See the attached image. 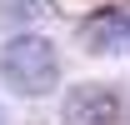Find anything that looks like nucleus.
Wrapping results in <instances>:
<instances>
[{"label": "nucleus", "mask_w": 130, "mask_h": 125, "mask_svg": "<svg viewBox=\"0 0 130 125\" xmlns=\"http://www.w3.org/2000/svg\"><path fill=\"white\" fill-rule=\"evenodd\" d=\"M0 75L15 95H50L60 85V55L45 35H15L0 50Z\"/></svg>", "instance_id": "f257e3e1"}, {"label": "nucleus", "mask_w": 130, "mask_h": 125, "mask_svg": "<svg viewBox=\"0 0 130 125\" xmlns=\"http://www.w3.org/2000/svg\"><path fill=\"white\" fill-rule=\"evenodd\" d=\"M60 125H120V95L110 85H75L60 105Z\"/></svg>", "instance_id": "f03ea898"}, {"label": "nucleus", "mask_w": 130, "mask_h": 125, "mask_svg": "<svg viewBox=\"0 0 130 125\" xmlns=\"http://www.w3.org/2000/svg\"><path fill=\"white\" fill-rule=\"evenodd\" d=\"M80 40L90 55H125L130 50V15L125 10H100V15L85 20Z\"/></svg>", "instance_id": "7ed1b4c3"}, {"label": "nucleus", "mask_w": 130, "mask_h": 125, "mask_svg": "<svg viewBox=\"0 0 130 125\" xmlns=\"http://www.w3.org/2000/svg\"><path fill=\"white\" fill-rule=\"evenodd\" d=\"M35 15H40V0H0V20H10V25H25Z\"/></svg>", "instance_id": "20e7f679"}, {"label": "nucleus", "mask_w": 130, "mask_h": 125, "mask_svg": "<svg viewBox=\"0 0 130 125\" xmlns=\"http://www.w3.org/2000/svg\"><path fill=\"white\" fill-rule=\"evenodd\" d=\"M0 125H5V110H0Z\"/></svg>", "instance_id": "39448f33"}]
</instances>
